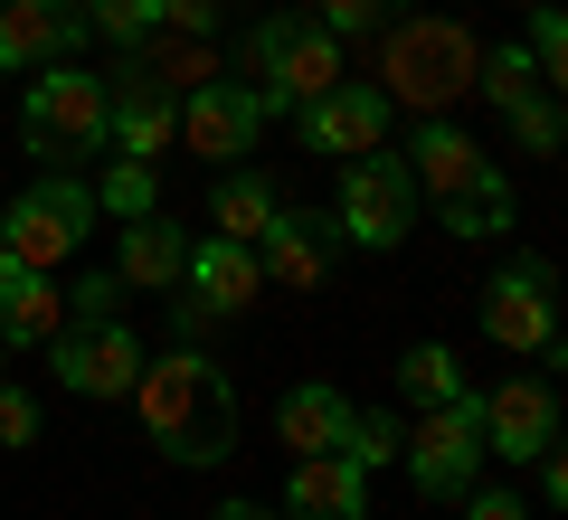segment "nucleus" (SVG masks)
<instances>
[{"label": "nucleus", "instance_id": "nucleus-1", "mask_svg": "<svg viewBox=\"0 0 568 520\" xmlns=\"http://www.w3.org/2000/svg\"><path fill=\"white\" fill-rule=\"evenodd\" d=\"M133 417H142V436H152V455L181 463V473H209V463L237 455V379L209 360L200 340L162 350V360H142Z\"/></svg>", "mask_w": 568, "mask_h": 520}, {"label": "nucleus", "instance_id": "nucleus-2", "mask_svg": "<svg viewBox=\"0 0 568 520\" xmlns=\"http://www.w3.org/2000/svg\"><path fill=\"white\" fill-rule=\"evenodd\" d=\"M20 152L48 171H77L85 152H104V77H85L77 58L39 67L20 95Z\"/></svg>", "mask_w": 568, "mask_h": 520}, {"label": "nucleus", "instance_id": "nucleus-3", "mask_svg": "<svg viewBox=\"0 0 568 520\" xmlns=\"http://www.w3.org/2000/svg\"><path fill=\"white\" fill-rule=\"evenodd\" d=\"M379 39H388L379 95L388 104H417V114H446V104L474 85V58H484V48L465 39V20H388Z\"/></svg>", "mask_w": 568, "mask_h": 520}, {"label": "nucleus", "instance_id": "nucleus-4", "mask_svg": "<svg viewBox=\"0 0 568 520\" xmlns=\"http://www.w3.org/2000/svg\"><path fill=\"white\" fill-rule=\"evenodd\" d=\"M246 77H256L265 114H284V104L332 95V85L351 77V48L332 39L323 20H256V39H246Z\"/></svg>", "mask_w": 568, "mask_h": 520}, {"label": "nucleus", "instance_id": "nucleus-5", "mask_svg": "<svg viewBox=\"0 0 568 520\" xmlns=\"http://www.w3.org/2000/svg\"><path fill=\"white\" fill-rule=\"evenodd\" d=\"M332 227H342V246H361V256H398L407 227H417V181H407V161L388 152H361L342 161V200H332Z\"/></svg>", "mask_w": 568, "mask_h": 520}, {"label": "nucleus", "instance_id": "nucleus-6", "mask_svg": "<svg viewBox=\"0 0 568 520\" xmlns=\"http://www.w3.org/2000/svg\"><path fill=\"white\" fill-rule=\"evenodd\" d=\"M0 237H10V265H39V275H58V265L77 256L85 237H95V190L67 181V171H48V181H29L20 200L0 208Z\"/></svg>", "mask_w": 568, "mask_h": 520}, {"label": "nucleus", "instance_id": "nucleus-7", "mask_svg": "<svg viewBox=\"0 0 568 520\" xmlns=\"http://www.w3.org/2000/svg\"><path fill=\"white\" fill-rule=\"evenodd\" d=\"M398 463H407V492H417V501H465L474 482H484V426H474V398L417 407Z\"/></svg>", "mask_w": 568, "mask_h": 520}, {"label": "nucleus", "instance_id": "nucleus-8", "mask_svg": "<svg viewBox=\"0 0 568 520\" xmlns=\"http://www.w3.org/2000/svg\"><path fill=\"white\" fill-rule=\"evenodd\" d=\"M549 265L540 256H511L503 275L484 284V303H474V322H484V340L493 350H511V360H540L549 340H559V313H549Z\"/></svg>", "mask_w": 568, "mask_h": 520}, {"label": "nucleus", "instance_id": "nucleus-9", "mask_svg": "<svg viewBox=\"0 0 568 520\" xmlns=\"http://www.w3.org/2000/svg\"><path fill=\"white\" fill-rule=\"evenodd\" d=\"M48 350H58V379L77 388V398H133L142 360H152V350H142V332H133L123 313H114V322H67Z\"/></svg>", "mask_w": 568, "mask_h": 520}, {"label": "nucleus", "instance_id": "nucleus-10", "mask_svg": "<svg viewBox=\"0 0 568 520\" xmlns=\"http://www.w3.org/2000/svg\"><path fill=\"white\" fill-rule=\"evenodd\" d=\"M265 123H275V114H265V95L246 77H209V85L181 95V133H171V142H190L200 161H246Z\"/></svg>", "mask_w": 568, "mask_h": 520}, {"label": "nucleus", "instance_id": "nucleus-11", "mask_svg": "<svg viewBox=\"0 0 568 520\" xmlns=\"http://www.w3.org/2000/svg\"><path fill=\"white\" fill-rule=\"evenodd\" d=\"M256 265H265V284L323 294L332 265H342V227H332V208H294V200H275V218L256 227Z\"/></svg>", "mask_w": 568, "mask_h": 520}, {"label": "nucleus", "instance_id": "nucleus-12", "mask_svg": "<svg viewBox=\"0 0 568 520\" xmlns=\"http://www.w3.org/2000/svg\"><path fill=\"white\" fill-rule=\"evenodd\" d=\"M171 133H181V95L171 85H152L133 58L104 77V152L114 161H162Z\"/></svg>", "mask_w": 568, "mask_h": 520}, {"label": "nucleus", "instance_id": "nucleus-13", "mask_svg": "<svg viewBox=\"0 0 568 520\" xmlns=\"http://www.w3.org/2000/svg\"><path fill=\"white\" fill-rule=\"evenodd\" d=\"M388 114H398V104H388L379 85H361V77H342L332 95L294 104V123H304V152H323V161H361V152H379V142H388Z\"/></svg>", "mask_w": 568, "mask_h": 520}, {"label": "nucleus", "instance_id": "nucleus-14", "mask_svg": "<svg viewBox=\"0 0 568 520\" xmlns=\"http://www.w3.org/2000/svg\"><path fill=\"white\" fill-rule=\"evenodd\" d=\"M474 426H484V455L530 463L540 445H559V388L549 379H493L474 398Z\"/></svg>", "mask_w": 568, "mask_h": 520}, {"label": "nucleus", "instance_id": "nucleus-15", "mask_svg": "<svg viewBox=\"0 0 568 520\" xmlns=\"http://www.w3.org/2000/svg\"><path fill=\"white\" fill-rule=\"evenodd\" d=\"M85 48L77 0H0V77H39V67Z\"/></svg>", "mask_w": 568, "mask_h": 520}, {"label": "nucleus", "instance_id": "nucleus-16", "mask_svg": "<svg viewBox=\"0 0 568 520\" xmlns=\"http://www.w3.org/2000/svg\"><path fill=\"white\" fill-rule=\"evenodd\" d=\"M181 294L200 303L209 322L246 313V303L265 294V265H256V246H237V237H190V256H181Z\"/></svg>", "mask_w": 568, "mask_h": 520}, {"label": "nucleus", "instance_id": "nucleus-17", "mask_svg": "<svg viewBox=\"0 0 568 520\" xmlns=\"http://www.w3.org/2000/svg\"><path fill=\"white\" fill-rule=\"evenodd\" d=\"M398 161H407V181H417V200H426V190H436V200H455L465 181H484V171H493V152L465 133V123H446V114H426L417 133H407Z\"/></svg>", "mask_w": 568, "mask_h": 520}, {"label": "nucleus", "instance_id": "nucleus-18", "mask_svg": "<svg viewBox=\"0 0 568 520\" xmlns=\"http://www.w3.org/2000/svg\"><path fill=\"white\" fill-rule=\"evenodd\" d=\"M284 520H369V473L351 455H294Z\"/></svg>", "mask_w": 568, "mask_h": 520}, {"label": "nucleus", "instance_id": "nucleus-19", "mask_svg": "<svg viewBox=\"0 0 568 520\" xmlns=\"http://www.w3.org/2000/svg\"><path fill=\"white\" fill-rule=\"evenodd\" d=\"M342 436H351V398L332 379H294L275 398V445L284 455H342Z\"/></svg>", "mask_w": 568, "mask_h": 520}, {"label": "nucleus", "instance_id": "nucleus-20", "mask_svg": "<svg viewBox=\"0 0 568 520\" xmlns=\"http://www.w3.org/2000/svg\"><path fill=\"white\" fill-rule=\"evenodd\" d=\"M58 332H67L58 275H39V265H0V340H10V350H48Z\"/></svg>", "mask_w": 568, "mask_h": 520}, {"label": "nucleus", "instance_id": "nucleus-21", "mask_svg": "<svg viewBox=\"0 0 568 520\" xmlns=\"http://www.w3.org/2000/svg\"><path fill=\"white\" fill-rule=\"evenodd\" d=\"M181 256H190V227H171L162 208L152 218H123V237H114V275L142 284V294H171L181 284Z\"/></svg>", "mask_w": 568, "mask_h": 520}, {"label": "nucleus", "instance_id": "nucleus-22", "mask_svg": "<svg viewBox=\"0 0 568 520\" xmlns=\"http://www.w3.org/2000/svg\"><path fill=\"white\" fill-rule=\"evenodd\" d=\"M123 58H133L152 85H171V95H190V85L219 77V39H181V29H152V39L123 48Z\"/></svg>", "mask_w": 568, "mask_h": 520}, {"label": "nucleus", "instance_id": "nucleus-23", "mask_svg": "<svg viewBox=\"0 0 568 520\" xmlns=\"http://www.w3.org/2000/svg\"><path fill=\"white\" fill-rule=\"evenodd\" d=\"M275 218V181L265 171H246V161H227V181L209 190V237H237V246H256V227Z\"/></svg>", "mask_w": 568, "mask_h": 520}, {"label": "nucleus", "instance_id": "nucleus-24", "mask_svg": "<svg viewBox=\"0 0 568 520\" xmlns=\"http://www.w3.org/2000/svg\"><path fill=\"white\" fill-rule=\"evenodd\" d=\"M511 218H521V208H511V181L503 171H484V181H465L455 190V200H436V227H446V237H511Z\"/></svg>", "mask_w": 568, "mask_h": 520}, {"label": "nucleus", "instance_id": "nucleus-25", "mask_svg": "<svg viewBox=\"0 0 568 520\" xmlns=\"http://www.w3.org/2000/svg\"><path fill=\"white\" fill-rule=\"evenodd\" d=\"M398 398H407V407H455V398H474V388H465V360H455L446 340H417V350L398 360Z\"/></svg>", "mask_w": 568, "mask_h": 520}, {"label": "nucleus", "instance_id": "nucleus-26", "mask_svg": "<svg viewBox=\"0 0 568 520\" xmlns=\"http://www.w3.org/2000/svg\"><path fill=\"white\" fill-rule=\"evenodd\" d=\"M474 95H484L493 114H511L521 95H540V67H530V48H521V39L484 48V58H474Z\"/></svg>", "mask_w": 568, "mask_h": 520}, {"label": "nucleus", "instance_id": "nucleus-27", "mask_svg": "<svg viewBox=\"0 0 568 520\" xmlns=\"http://www.w3.org/2000/svg\"><path fill=\"white\" fill-rule=\"evenodd\" d=\"M152 208H162V171H152V161H114V171H104L95 181V218H152Z\"/></svg>", "mask_w": 568, "mask_h": 520}, {"label": "nucleus", "instance_id": "nucleus-28", "mask_svg": "<svg viewBox=\"0 0 568 520\" xmlns=\"http://www.w3.org/2000/svg\"><path fill=\"white\" fill-rule=\"evenodd\" d=\"M398 445H407V426L388 417V407H351V436H342V455L361 463V473H379V463H398Z\"/></svg>", "mask_w": 568, "mask_h": 520}, {"label": "nucleus", "instance_id": "nucleus-29", "mask_svg": "<svg viewBox=\"0 0 568 520\" xmlns=\"http://www.w3.org/2000/svg\"><path fill=\"white\" fill-rule=\"evenodd\" d=\"M77 10H85V39H114V48H142L152 29H162L152 0H77Z\"/></svg>", "mask_w": 568, "mask_h": 520}, {"label": "nucleus", "instance_id": "nucleus-30", "mask_svg": "<svg viewBox=\"0 0 568 520\" xmlns=\"http://www.w3.org/2000/svg\"><path fill=\"white\" fill-rule=\"evenodd\" d=\"M313 20L351 48V39H379L388 20H407V0H313Z\"/></svg>", "mask_w": 568, "mask_h": 520}, {"label": "nucleus", "instance_id": "nucleus-31", "mask_svg": "<svg viewBox=\"0 0 568 520\" xmlns=\"http://www.w3.org/2000/svg\"><path fill=\"white\" fill-rule=\"evenodd\" d=\"M511 142H521V152H559V133H568V114H559V85H540V95H521L511 104Z\"/></svg>", "mask_w": 568, "mask_h": 520}, {"label": "nucleus", "instance_id": "nucleus-32", "mask_svg": "<svg viewBox=\"0 0 568 520\" xmlns=\"http://www.w3.org/2000/svg\"><path fill=\"white\" fill-rule=\"evenodd\" d=\"M530 67H540V85H559L568 77V20H559V0H540V10H530Z\"/></svg>", "mask_w": 568, "mask_h": 520}, {"label": "nucleus", "instance_id": "nucleus-33", "mask_svg": "<svg viewBox=\"0 0 568 520\" xmlns=\"http://www.w3.org/2000/svg\"><path fill=\"white\" fill-rule=\"evenodd\" d=\"M152 10H162V29H181V39H219V20L237 0H152Z\"/></svg>", "mask_w": 568, "mask_h": 520}, {"label": "nucleus", "instance_id": "nucleus-34", "mask_svg": "<svg viewBox=\"0 0 568 520\" xmlns=\"http://www.w3.org/2000/svg\"><path fill=\"white\" fill-rule=\"evenodd\" d=\"M114 303H123V275H114V265H104V275H77L67 322H114Z\"/></svg>", "mask_w": 568, "mask_h": 520}, {"label": "nucleus", "instance_id": "nucleus-35", "mask_svg": "<svg viewBox=\"0 0 568 520\" xmlns=\"http://www.w3.org/2000/svg\"><path fill=\"white\" fill-rule=\"evenodd\" d=\"M0 445H39V398L0 379Z\"/></svg>", "mask_w": 568, "mask_h": 520}, {"label": "nucleus", "instance_id": "nucleus-36", "mask_svg": "<svg viewBox=\"0 0 568 520\" xmlns=\"http://www.w3.org/2000/svg\"><path fill=\"white\" fill-rule=\"evenodd\" d=\"M465 520H530V501L511 492V482H474V492H465Z\"/></svg>", "mask_w": 568, "mask_h": 520}, {"label": "nucleus", "instance_id": "nucleus-37", "mask_svg": "<svg viewBox=\"0 0 568 520\" xmlns=\"http://www.w3.org/2000/svg\"><path fill=\"white\" fill-rule=\"evenodd\" d=\"M530 473H540V501L559 511V501H568V455H559V445H540V455H530Z\"/></svg>", "mask_w": 568, "mask_h": 520}, {"label": "nucleus", "instance_id": "nucleus-38", "mask_svg": "<svg viewBox=\"0 0 568 520\" xmlns=\"http://www.w3.org/2000/svg\"><path fill=\"white\" fill-rule=\"evenodd\" d=\"M209 520H284V511H265V501H219Z\"/></svg>", "mask_w": 568, "mask_h": 520}, {"label": "nucleus", "instance_id": "nucleus-39", "mask_svg": "<svg viewBox=\"0 0 568 520\" xmlns=\"http://www.w3.org/2000/svg\"><path fill=\"white\" fill-rule=\"evenodd\" d=\"M0 379H10V340H0Z\"/></svg>", "mask_w": 568, "mask_h": 520}, {"label": "nucleus", "instance_id": "nucleus-40", "mask_svg": "<svg viewBox=\"0 0 568 520\" xmlns=\"http://www.w3.org/2000/svg\"><path fill=\"white\" fill-rule=\"evenodd\" d=\"M0 265H10V237H0Z\"/></svg>", "mask_w": 568, "mask_h": 520}, {"label": "nucleus", "instance_id": "nucleus-41", "mask_svg": "<svg viewBox=\"0 0 568 520\" xmlns=\"http://www.w3.org/2000/svg\"><path fill=\"white\" fill-rule=\"evenodd\" d=\"M521 10H540V0H521Z\"/></svg>", "mask_w": 568, "mask_h": 520}]
</instances>
